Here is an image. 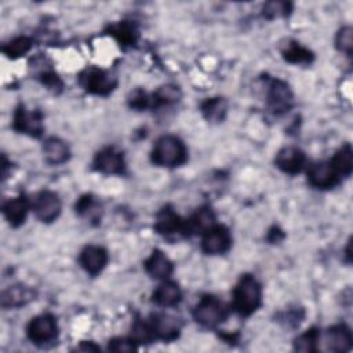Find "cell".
Instances as JSON below:
<instances>
[{"label":"cell","mask_w":353,"mask_h":353,"mask_svg":"<svg viewBox=\"0 0 353 353\" xmlns=\"http://www.w3.org/2000/svg\"><path fill=\"white\" fill-rule=\"evenodd\" d=\"M262 302V287L252 274H244L233 290V309L240 316L252 314Z\"/></svg>","instance_id":"1"},{"label":"cell","mask_w":353,"mask_h":353,"mask_svg":"<svg viewBox=\"0 0 353 353\" xmlns=\"http://www.w3.org/2000/svg\"><path fill=\"white\" fill-rule=\"evenodd\" d=\"M152 161L159 167H178L188 159L185 143L175 135H161L152 149Z\"/></svg>","instance_id":"2"},{"label":"cell","mask_w":353,"mask_h":353,"mask_svg":"<svg viewBox=\"0 0 353 353\" xmlns=\"http://www.w3.org/2000/svg\"><path fill=\"white\" fill-rule=\"evenodd\" d=\"M193 319L205 328H214L226 319L223 303L214 295H204L193 307Z\"/></svg>","instance_id":"3"},{"label":"cell","mask_w":353,"mask_h":353,"mask_svg":"<svg viewBox=\"0 0 353 353\" xmlns=\"http://www.w3.org/2000/svg\"><path fill=\"white\" fill-rule=\"evenodd\" d=\"M79 84L90 94L108 95L116 88L117 79L103 69L90 66L79 74Z\"/></svg>","instance_id":"4"},{"label":"cell","mask_w":353,"mask_h":353,"mask_svg":"<svg viewBox=\"0 0 353 353\" xmlns=\"http://www.w3.org/2000/svg\"><path fill=\"white\" fill-rule=\"evenodd\" d=\"M26 335L36 345L52 342L58 335V325L55 317L50 313L33 317L26 327Z\"/></svg>","instance_id":"5"},{"label":"cell","mask_w":353,"mask_h":353,"mask_svg":"<svg viewBox=\"0 0 353 353\" xmlns=\"http://www.w3.org/2000/svg\"><path fill=\"white\" fill-rule=\"evenodd\" d=\"M12 128L19 134H26L39 138L44 131L41 112L29 110L23 105H19L14 112Z\"/></svg>","instance_id":"6"},{"label":"cell","mask_w":353,"mask_h":353,"mask_svg":"<svg viewBox=\"0 0 353 353\" xmlns=\"http://www.w3.org/2000/svg\"><path fill=\"white\" fill-rule=\"evenodd\" d=\"M149 323L154 339H161L165 342L176 339L182 328V321L179 317L164 312L152 314Z\"/></svg>","instance_id":"7"},{"label":"cell","mask_w":353,"mask_h":353,"mask_svg":"<svg viewBox=\"0 0 353 353\" xmlns=\"http://www.w3.org/2000/svg\"><path fill=\"white\" fill-rule=\"evenodd\" d=\"M232 245V236L226 226L214 225L203 234L201 250L207 255L225 254Z\"/></svg>","instance_id":"8"},{"label":"cell","mask_w":353,"mask_h":353,"mask_svg":"<svg viewBox=\"0 0 353 353\" xmlns=\"http://www.w3.org/2000/svg\"><path fill=\"white\" fill-rule=\"evenodd\" d=\"M32 208L41 222H52L61 214V200L55 192L43 190L36 194Z\"/></svg>","instance_id":"9"},{"label":"cell","mask_w":353,"mask_h":353,"mask_svg":"<svg viewBox=\"0 0 353 353\" xmlns=\"http://www.w3.org/2000/svg\"><path fill=\"white\" fill-rule=\"evenodd\" d=\"M292 102H294V97L290 87L279 79L272 80L268 87L269 109L276 114H281L290 110V108L292 106Z\"/></svg>","instance_id":"10"},{"label":"cell","mask_w":353,"mask_h":353,"mask_svg":"<svg viewBox=\"0 0 353 353\" xmlns=\"http://www.w3.org/2000/svg\"><path fill=\"white\" fill-rule=\"evenodd\" d=\"M94 168L103 174H124L125 160L120 150L113 146H108L95 154Z\"/></svg>","instance_id":"11"},{"label":"cell","mask_w":353,"mask_h":353,"mask_svg":"<svg viewBox=\"0 0 353 353\" xmlns=\"http://www.w3.org/2000/svg\"><path fill=\"white\" fill-rule=\"evenodd\" d=\"M341 181L330 161H320L309 167L307 182L316 189H330L334 188Z\"/></svg>","instance_id":"12"},{"label":"cell","mask_w":353,"mask_h":353,"mask_svg":"<svg viewBox=\"0 0 353 353\" xmlns=\"http://www.w3.org/2000/svg\"><path fill=\"white\" fill-rule=\"evenodd\" d=\"M274 164L285 174H299L306 164V154L295 146H285L276 154Z\"/></svg>","instance_id":"13"},{"label":"cell","mask_w":353,"mask_h":353,"mask_svg":"<svg viewBox=\"0 0 353 353\" xmlns=\"http://www.w3.org/2000/svg\"><path fill=\"white\" fill-rule=\"evenodd\" d=\"M154 229L161 236H185V219H182L170 205L161 208L154 221Z\"/></svg>","instance_id":"14"},{"label":"cell","mask_w":353,"mask_h":353,"mask_svg":"<svg viewBox=\"0 0 353 353\" xmlns=\"http://www.w3.org/2000/svg\"><path fill=\"white\" fill-rule=\"evenodd\" d=\"M108 259V251L101 245H87L83 248L79 256L81 268L91 276L99 274L106 266Z\"/></svg>","instance_id":"15"},{"label":"cell","mask_w":353,"mask_h":353,"mask_svg":"<svg viewBox=\"0 0 353 353\" xmlns=\"http://www.w3.org/2000/svg\"><path fill=\"white\" fill-rule=\"evenodd\" d=\"M34 296H36L34 290L25 284L10 285L1 292V306L4 309L21 307L28 305L30 301H33Z\"/></svg>","instance_id":"16"},{"label":"cell","mask_w":353,"mask_h":353,"mask_svg":"<svg viewBox=\"0 0 353 353\" xmlns=\"http://www.w3.org/2000/svg\"><path fill=\"white\" fill-rule=\"evenodd\" d=\"M146 273L156 279V280H165L172 274L174 270V265L172 262L168 259V256L160 251V250H154L150 256L143 263Z\"/></svg>","instance_id":"17"},{"label":"cell","mask_w":353,"mask_h":353,"mask_svg":"<svg viewBox=\"0 0 353 353\" xmlns=\"http://www.w3.org/2000/svg\"><path fill=\"white\" fill-rule=\"evenodd\" d=\"M215 225V215L210 207L199 208L190 218L185 219V236L204 234Z\"/></svg>","instance_id":"18"},{"label":"cell","mask_w":353,"mask_h":353,"mask_svg":"<svg viewBox=\"0 0 353 353\" xmlns=\"http://www.w3.org/2000/svg\"><path fill=\"white\" fill-rule=\"evenodd\" d=\"M327 347L331 352H347L353 343V335L346 324H336L331 327L325 334Z\"/></svg>","instance_id":"19"},{"label":"cell","mask_w":353,"mask_h":353,"mask_svg":"<svg viewBox=\"0 0 353 353\" xmlns=\"http://www.w3.org/2000/svg\"><path fill=\"white\" fill-rule=\"evenodd\" d=\"M29 208H30L29 200L25 196H18V197L7 200L3 204V214H4V218L7 219V222L11 226L17 228L25 222Z\"/></svg>","instance_id":"20"},{"label":"cell","mask_w":353,"mask_h":353,"mask_svg":"<svg viewBox=\"0 0 353 353\" xmlns=\"http://www.w3.org/2000/svg\"><path fill=\"white\" fill-rule=\"evenodd\" d=\"M30 69H33V74L34 77L41 81L44 85H47L50 90H61L62 88V81L58 77V74L52 70L51 63L43 58V57H37L32 61V66Z\"/></svg>","instance_id":"21"},{"label":"cell","mask_w":353,"mask_h":353,"mask_svg":"<svg viewBox=\"0 0 353 353\" xmlns=\"http://www.w3.org/2000/svg\"><path fill=\"white\" fill-rule=\"evenodd\" d=\"M152 298L156 305L163 307H171L181 302L182 291L176 283L164 281L154 290Z\"/></svg>","instance_id":"22"},{"label":"cell","mask_w":353,"mask_h":353,"mask_svg":"<svg viewBox=\"0 0 353 353\" xmlns=\"http://www.w3.org/2000/svg\"><path fill=\"white\" fill-rule=\"evenodd\" d=\"M43 153H44L46 161L52 165L65 163L70 154L68 145L57 137H50L44 141Z\"/></svg>","instance_id":"23"},{"label":"cell","mask_w":353,"mask_h":353,"mask_svg":"<svg viewBox=\"0 0 353 353\" xmlns=\"http://www.w3.org/2000/svg\"><path fill=\"white\" fill-rule=\"evenodd\" d=\"M331 165L339 176H349L353 170V152L349 143L343 145L330 160Z\"/></svg>","instance_id":"24"},{"label":"cell","mask_w":353,"mask_h":353,"mask_svg":"<svg viewBox=\"0 0 353 353\" xmlns=\"http://www.w3.org/2000/svg\"><path fill=\"white\" fill-rule=\"evenodd\" d=\"M108 33L110 36H113L120 46H132L137 41L138 37V32L135 29V26L127 21H121L117 23H112L108 28Z\"/></svg>","instance_id":"25"},{"label":"cell","mask_w":353,"mask_h":353,"mask_svg":"<svg viewBox=\"0 0 353 353\" xmlns=\"http://www.w3.org/2000/svg\"><path fill=\"white\" fill-rule=\"evenodd\" d=\"M200 109H201L203 116L208 121L219 123L225 119L228 105H226V101L223 98H208L201 103Z\"/></svg>","instance_id":"26"},{"label":"cell","mask_w":353,"mask_h":353,"mask_svg":"<svg viewBox=\"0 0 353 353\" xmlns=\"http://www.w3.org/2000/svg\"><path fill=\"white\" fill-rule=\"evenodd\" d=\"M76 212L91 222H98L101 219V204L91 194H85L77 200Z\"/></svg>","instance_id":"27"},{"label":"cell","mask_w":353,"mask_h":353,"mask_svg":"<svg viewBox=\"0 0 353 353\" xmlns=\"http://www.w3.org/2000/svg\"><path fill=\"white\" fill-rule=\"evenodd\" d=\"M283 58L290 63H310L314 55L309 48L301 46L296 41H291L284 47Z\"/></svg>","instance_id":"28"},{"label":"cell","mask_w":353,"mask_h":353,"mask_svg":"<svg viewBox=\"0 0 353 353\" xmlns=\"http://www.w3.org/2000/svg\"><path fill=\"white\" fill-rule=\"evenodd\" d=\"M181 98V90L174 84H165L157 88L152 97V106H164L178 102Z\"/></svg>","instance_id":"29"},{"label":"cell","mask_w":353,"mask_h":353,"mask_svg":"<svg viewBox=\"0 0 353 353\" xmlns=\"http://www.w3.org/2000/svg\"><path fill=\"white\" fill-rule=\"evenodd\" d=\"M30 48H32V40H30V37H28V36H19V37L12 39L10 43L4 44V46H3V52H4L8 58L15 59V58H19V57L25 55Z\"/></svg>","instance_id":"30"},{"label":"cell","mask_w":353,"mask_h":353,"mask_svg":"<svg viewBox=\"0 0 353 353\" xmlns=\"http://www.w3.org/2000/svg\"><path fill=\"white\" fill-rule=\"evenodd\" d=\"M320 339V334L316 328H310L306 332L301 334L295 342H294V347L298 352H316L317 350V343Z\"/></svg>","instance_id":"31"},{"label":"cell","mask_w":353,"mask_h":353,"mask_svg":"<svg viewBox=\"0 0 353 353\" xmlns=\"http://www.w3.org/2000/svg\"><path fill=\"white\" fill-rule=\"evenodd\" d=\"M131 339L135 343H149L154 339L149 320L137 319L131 328Z\"/></svg>","instance_id":"32"},{"label":"cell","mask_w":353,"mask_h":353,"mask_svg":"<svg viewBox=\"0 0 353 353\" xmlns=\"http://www.w3.org/2000/svg\"><path fill=\"white\" fill-rule=\"evenodd\" d=\"M291 11H292V4L288 1H269L262 8V14L268 19L287 17Z\"/></svg>","instance_id":"33"},{"label":"cell","mask_w":353,"mask_h":353,"mask_svg":"<svg viewBox=\"0 0 353 353\" xmlns=\"http://www.w3.org/2000/svg\"><path fill=\"white\" fill-rule=\"evenodd\" d=\"M352 36H353V30L350 26H343L338 33H336V37H335V46L336 48L346 54L347 57L352 55Z\"/></svg>","instance_id":"34"},{"label":"cell","mask_w":353,"mask_h":353,"mask_svg":"<svg viewBox=\"0 0 353 353\" xmlns=\"http://www.w3.org/2000/svg\"><path fill=\"white\" fill-rule=\"evenodd\" d=\"M128 105L132 109L137 110H143L149 106H152V98H149V95L142 90V88H137L134 90L130 97H128Z\"/></svg>","instance_id":"35"},{"label":"cell","mask_w":353,"mask_h":353,"mask_svg":"<svg viewBox=\"0 0 353 353\" xmlns=\"http://www.w3.org/2000/svg\"><path fill=\"white\" fill-rule=\"evenodd\" d=\"M108 349L110 352H116V353H127V352H132L135 350V342L130 338V339H125V338H114L112 341H109V345H108Z\"/></svg>","instance_id":"36"},{"label":"cell","mask_w":353,"mask_h":353,"mask_svg":"<svg viewBox=\"0 0 353 353\" xmlns=\"http://www.w3.org/2000/svg\"><path fill=\"white\" fill-rule=\"evenodd\" d=\"M76 350L79 352H99L101 349L94 345L92 342H80L79 346H76Z\"/></svg>","instance_id":"37"}]
</instances>
